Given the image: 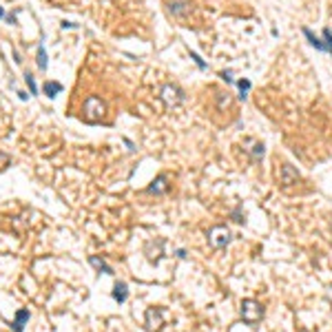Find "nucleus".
I'll return each mask as SVG.
<instances>
[{
	"label": "nucleus",
	"mask_w": 332,
	"mask_h": 332,
	"mask_svg": "<svg viewBox=\"0 0 332 332\" xmlns=\"http://www.w3.org/2000/svg\"><path fill=\"white\" fill-rule=\"evenodd\" d=\"M241 319L248 326H257L264 319V306L257 299H244L241 301Z\"/></svg>",
	"instance_id": "nucleus-1"
},
{
	"label": "nucleus",
	"mask_w": 332,
	"mask_h": 332,
	"mask_svg": "<svg viewBox=\"0 0 332 332\" xmlns=\"http://www.w3.org/2000/svg\"><path fill=\"white\" fill-rule=\"evenodd\" d=\"M159 100L169 106V109H175V106L184 104L186 96H184V91L177 84H164V87L159 89Z\"/></svg>",
	"instance_id": "nucleus-2"
},
{
	"label": "nucleus",
	"mask_w": 332,
	"mask_h": 332,
	"mask_svg": "<svg viewBox=\"0 0 332 332\" xmlns=\"http://www.w3.org/2000/svg\"><path fill=\"white\" fill-rule=\"evenodd\" d=\"M84 117H87V122H91V124H96V122H100L102 117H104V102L98 96L87 98V102H84Z\"/></svg>",
	"instance_id": "nucleus-3"
},
{
	"label": "nucleus",
	"mask_w": 332,
	"mask_h": 332,
	"mask_svg": "<svg viewBox=\"0 0 332 332\" xmlns=\"http://www.w3.org/2000/svg\"><path fill=\"white\" fill-rule=\"evenodd\" d=\"M231 239H233V235L226 226H213L211 231H208V244H211L213 248H226V246L231 244Z\"/></svg>",
	"instance_id": "nucleus-4"
},
{
	"label": "nucleus",
	"mask_w": 332,
	"mask_h": 332,
	"mask_svg": "<svg viewBox=\"0 0 332 332\" xmlns=\"http://www.w3.org/2000/svg\"><path fill=\"white\" fill-rule=\"evenodd\" d=\"M144 326L151 332H159L164 326V310L162 308H149L144 314Z\"/></svg>",
	"instance_id": "nucleus-5"
},
{
	"label": "nucleus",
	"mask_w": 332,
	"mask_h": 332,
	"mask_svg": "<svg viewBox=\"0 0 332 332\" xmlns=\"http://www.w3.org/2000/svg\"><path fill=\"white\" fill-rule=\"evenodd\" d=\"M301 182V175H299V171L294 169L293 164H284L281 166V186H294V184Z\"/></svg>",
	"instance_id": "nucleus-6"
},
{
	"label": "nucleus",
	"mask_w": 332,
	"mask_h": 332,
	"mask_svg": "<svg viewBox=\"0 0 332 332\" xmlns=\"http://www.w3.org/2000/svg\"><path fill=\"white\" fill-rule=\"evenodd\" d=\"M171 184H169V177L166 175H157V177L151 182V186L146 188V193H151V195H164V193H169Z\"/></svg>",
	"instance_id": "nucleus-7"
},
{
	"label": "nucleus",
	"mask_w": 332,
	"mask_h": 332,
	"mask_svg": "<svg viewBox=\"0 0 332 332\" xmlns=\"http://www.w3.org/2000/svg\"><path fill=\"white\" fill-rule=\"evenodd\" d=\"M169 11L175 16V18H184V16L191 14V2H188V0H175V2H169Z\"/></svg>",
	"instance_id": "nucleus-8"
},
{
	"label": "nucleus",
	"mask_w": 332,
	"mask_h": 332,
	"mask_svg": "<svg viewBox=\"0 0 332 332\" xmlns=\"http://www.w3.org/2000/svg\"><path fill=\"white\" fill-rule=\"evenodd\" d=\"M31 319V312L27 308H20L18 312H16V319L14 323H11V328H14V332H22L24 326H27V321Z\"/></svg>",
	"instance_id": "nucleus-9"
},
{
	"label": "nucleus",
	"mask_w": 332,
	"mask_h": 332,
	"mask_svg": "<svg viewBox=\"0 0 332 332\" xmlns=\"http://www.w3.org/2000/svg\"><path fill=\"white\" fill-rule=\"evenodd\" d=\"M89 264H91L93 268L98 270V273H104V274H113V268H111V266L106 264L104 259H100V257H98V255H91V257H89Z\"/></svg>",
	"instance_id": "nucleus-10"
},
{
	"label": "nucleus",
	"mask_w": 332,
	"mask_h": 332,
	"mask_svg": "<svg viewBox=\"0 0 332 332\" xmlns=\"http://www.w3.org/2000/svg\"><path fill=\"white\" fill-rule=\"evenodd\" d=\"M126 297H129V286H126L124 281H117V284L113 286V299H116L117 303H124Z\"/></svg>",
	"instance_id": "nucleus-11"
},
{
	"label": "nucleus",
	"mask_w": 332,
	"mask_h": 332,
	"mask_svg": "<svg viewBox=\"0 0 332 332\" xmlns=\"http://www.w3.org/2000/svg\"><path fill=\"white\" fill-rule=\"evenodd\" d=\"M42 91L47 98H56V96H60V91H62V84L56 82V80H47L42 84Z\"/></svg>",
	"instance_id": "nucleus-12"
},
{
	"label": "nucleus",
	"mask_w": 332,
	"mask_h": 332,
	"mask_svg": "<svg viewBox=\"0 0 332 332\" xmlns=\"http://www.w3.org/2000/svg\"><path fill=\"white\" fill-rule=\"evenodd\" d=\"M303 36H306V38L310 40V44H312L314 49H319V51H326V44H323L321 40H319L317 36H314V34H312V31H310V29H303Z\"/></svg>",
	"instance_id": "nucleus-13"
},
{
	"label": "nucleus",
	"mask_w": 332,
	"mask_h": 332,
	"mask_svg": "<svg viewBox=\"0 0 332 332\" xmlns=\"http://www.w3.org/2000/svg\"><path fill=\"white\" fill-rule=\"evenodd\" d=\"M36 62H38V69H40V71H44V69H47V53H44V47H42V44H38Z\"/></svg>",
	"instance_id": "nucleus-14"
},
{
	"label": "nucleus",
	"mask_w": 332,
	"mask_h": 332,
	"mask_svg": "<svg viewBox=\"0 0 332 332\" xmlns=\"http://www.w3.org/2000/svg\"><path fill=\"white\" fill-rule=\"evenodd\" d=\"M264 149H266V146L261 144V142H257V144H255V146H253V149H251V153H253V159H255V162H259V159L264 157Z\"/></svg>",
	"instance_id": "nucleus-15"
},
{
	"label": "nucleus",
	"mask_w": 332,
	"mask_h": 332,
	"mask_svg": "<svg viewBox=\"0 0 332 332\" xmlns=\"http://www.w3.org/2000/svg\"><path fill=\"white\" fill-rule=\"evenodd\" d=\"M237 87H239V91H241V100H244V98H246V93H248V91H251V80H239V82H237Z\"/></svg>",
	"instance_id": "nucleus-16"
},
{
	"label": "nucleus",
	"mask_w": 332,
	"mask_h": 332,
	"mask_svg": "<svg viewBox=\"0 0 332 332\" xmlns=\"http://www.w3.org/2000/svg\"><path fill=\"white\" fill-rule=\"evenodd\" d=\"M24 82H27V87L31 89V96H36V93H38V87H36L34 76H31V73H24Z\"/></svg>",
	"instance_id": "nucleus-17"
},
{
	"label": "nucleus",
	"mask_w": 332,
	"mask_h": 332,
	"mask_svg": "<svg viewBox=\"0 0 332 332\" xmlns=\"http://www.w3.org/2000/svg\"><path fill=\"white\" fill-rule=\"evenodd\" d=\"M217 106H219V109H228V106H231V98H228V93L226 96H217Z\"/></svg>",
	"instance_id": "nucleus-18"
},
{
	"label": "nucleus",
	"mask_w": 332,
	"mask_h": 332,
	"mask_svg": "<svg viewBox=\"0 0 332 332\" xmlns=\"http://www.w3.org/2000/svg\"><path fill=\"white\" fill-rule=\"evenodd\" d=\"M323 38H326V51L332 53V31L330 29H323Z\"/></svg>",
	"instance_id": "nucleus-19"
},
{
	"label": "nucleus",
	"mask_w": 332,
	"mask_h": 332,
	"mask_svg": "<svg viewBox=\"0 0 332 332\" xmlns=\"http://www.w3.org/2000/svg\"><path fill=\"white\" fill-rule=\"evenodd\" d=\"M191 58L195 60V64H197V67L202 69V71H206V69H208V67H206V62H204V60L199 58V56H197V53H195V51H191Z\"/></svg>",
	"instance_id": "nucleus-20"
},
{
	"label": "nucleus",
	"mask_w": 332,
	"mask_h": 332,
	"mask_svg": "<svg viewBox=\"0 0 332 332\" xmlns=\"http://www.w3.org/2000/svg\"><path fill=\"white\" fill-rule=\"evenodd\" d=\"M219 76H221V80H226V82H233V73H231V71H221Z\"/></svg>",
	"instance_id": "nucleus-21"
},
{
	"label": "nucleus",
	"mask_w": 332,
	"mask_h": 332,
	"mask_svg": "<svg viewBox=\"0 0 332 332\" xmlns=\"http://www.w3.org/2000/svg\"><path fill=\"white\" fill-rule=\"evenodd\" d=\"M7 18V22H11V24H16V16L14 14H9V16H5Z\"/></svg>",
	"instance_id": "nucleus-22"
},
{
	"label": "nucleus",
	"mask_w": 332,
	"mask_h": 332,
	"mask_svg": "<svg viewBox=\"0 0 332 332\" xmlns=\"http://www.w3.org/2000/svg\"><path fill=\"white\" fill-rule=\"evenodd\" d=\"M235 221H239V224L244 221V217H241V213H239V211H235Z\"/></svg>",
	"instance_id": "nucleus-23"
},
{
	"label": "nucleus",
	"mask_w": 332,
	"mask_h": 332,
	"mask_svg": "<svg viewBox=\"0 0 332 332\" xmlns=\"http://www.w3.org/2000/svg\"><path fill=\"white\" fill-rule=\"evenodd\" d=\"M299 332H317V330H308V328H299Z\"/></svg>",
	"instance_id": "nucleus-24"
},
{
	"label": "nucleus",
	"mask_w": 332,
	"mask_h": 332,
	"mask_svg": "<svg viewBox=\"0 0 332 332\" xmlns=\"http://www.w3.org/2000/svg\"><path fill=\"white\" fill-rule=\"evenodd\" d=\"M5 18V9H2V7H0V20Z\"/></svg>",
	"instance_id": "nucleus-25"
}]
</instances>
